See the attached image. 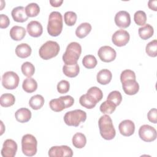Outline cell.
I'll list each match as a JSON object with an SVG mask.
<instances>
[{"label":"cell","instance_id":"60d3db41","mask_svg":"<svg viewBox=\"0 0 157 157\" xmlns=\"http://www.w3.org/2000/svg\"><path fill=\"white\" fill-rule=\"evenodd\" d=\"M70 88V84L68 81L62 80L57 84V90L59 93L64 94L69 91Z\"/></svg>","mask_w":157,"mask_h":157},{"label":"cell","instance_id":"6da1fadb","mask_svg":"<svg viewBox=\"0 0 157 157\" xmlns=\"http://www.w3.org/2000/svg\"><path fill=\"white\" fill-rule=\"evenodd\" d=\"M82 53V47L78 42H71L63 55V61L66 65L72 66L77 63Z\"/></svg>","mask_w":157,"mask_h":157},{"label":"cell","instance_id":"9c48e42d","mask_svg":"<svg viewBox=\"0 0 157 157\" xmlns=\"http://www.w3.org/2000/svg\"><path fill=\"white\" fill-rule=\"evenodd\" d=\"M48 155L50 157H71L73 155V151L67 145L53 146L49 149Z\"/></svg>","mask_w":157,"mask_h":157},{"label":"cell","instance_id":"f1b7e54d","mask_svg":"<svg viewBox=\"0 0 157 157\" xmlns=\"http://www.w3.org/2000/svg\"><path fill=\"white\" fill-rule=\"evenodd\" d=\"M15 102V96L10 93H4L1 96L0 104L2 107H8L13 105Z\"/></svg>","mask_w":157,"mask_h":157},{"label":"cell","instance_id":"3957f363","mask_svg":"<svg viewBox=\"0 0 157 157\" xmlns=\"http://www.w3.org/2000/svg\"><path fill=\"white\" fill-rule=\"evenodd\" d=\"M63 29V16L57 11L50 13L47 25V32L51 36H59Z\"/></svg>","mask_w":157,"mask_h":157},{"label":"cell","instance_id":"2e32d148","mask_svg":"<svg viewBox=\"0 0 157 157\" xmlns=\"http://www.w3.org/2000/svg\"><path fill=\"white\" fill-rule=\"evenodd\" d=\"M124 92L128 95L136 94L139 90V85L136 80H128L122 83Z\"/></svg>","mask_w":157,"mask_h":157},{"label":"cell","instance_id":"484cf974","mask_svg":"<svg viewBox=\"0 0 157 157\" xmlns=\"http://www.w3.org/2000/svg\"><path fill=\"white\" fill-rule=\"evenodd\" d=\"M73 145L77 148H83L86 144V139L85 136L81 132L75 133L72 139Z\"/></svg>","mask_w":157,"mask_h":157},{"label":"cell","instance_id":"603a6c76","mask_svg":"<svg viewBox=\"0 0 157 157\" xmlns=\"http://www.w3.org/2000/svg\"><path fill=\"white\" fill-rule=\"evenodd\" d=\"M91 28V25L89 23H82L77 28L75 34L78 38H84L90 33Z\"/></svg>","mask_w":157,"mask_h":157},{"label":"cell","instance_id":"7402d4cb","mask_svg":"<svg viewBox=\"0 0 157 157\" xmlns=\"http://www.w3.org/2000/svg\"><path fill=\"white\" fill-rule=\"evenodd\" d=\"M79 102L81 105L89 109L94 108L98 103L93 97L87 93L80 96L79 99Z\"/></svg>","mask_w":157,"mask_h":157},{"label":"cell","instance_id":"52a82bcc","mask_svg":"<svg viewBox=\"0 0 157 157\" xmlns=\"http://www.w3.org/2000/svg\"><path fill=\"white\" fill-rule=\"evenodd\" d=\"M19 81L18 75L13 71H7L2 77V85L7 90L15 89L18 86Z\"/></svg>","mask_w":157,"mask_h":157},{"label":"cell","instance_id":"8d00e7d4","mask_svg":"<svg viewBox=\"0 0 157 157\" xmlns=\"http://www.w3.org/2000/svg\"><path fill=\"white\" fill-rule=\"evenodd\" d=\"M77 18V14L72 11H67L64 15V20L66 25L71 26L75 25Z\"/></svg>","mask_w":157,"mask_h":157},{"label":"cell","instance_id":"1f68e13d","mask_svg":"<svg viewBox=\"0 0 157 157\" xmlns=\"http://www.w3.org/2000/svg\"><path fill=\"white\" fill-rule=\"evenodd\" d=\"M25 11L28 17H34L39 13L40 7L37 4L31 2L26 6Z\"/></svg>","mask_w":157,"mask_h":157},{"label":"cell","instance_id":"ba28073f","mask_svg":"<svg viewBox=\"0 0 157 157\" xmlns=\"http://www.w3.org/2000/svg\"><path fill=\"white\" fill-rule=\"evenodd\" d=\"M139 136L145 142H152L156 139V130L148 124H144L139 129Z\"/></svg>","mask_w":157,"mask_h":157},{"label":"cell","instance_id":"44dd1931","mask_svg":"<svg viewBox=\"0 0 157 157\" xmlns=\"http://www.w3.org/2000/svg\"><path fill=\"white\" fill-rule=\"evenodd\" d=\"M10 37L17 41L22 40L26 35V29L20 26H14L10 30Z\"/></svg>","mask_w":157,"mask_h":157},{"label":"cell","instance_id":"d590c367","mask_svg":"<svg viewBox=\"0 0 157 157\" xmlns=\"http://www.w3.org/2000/svg\"><path fill=\"white\" fill-rule=\"evenodd\" d=\"M86 93L93 97L97 102L100 101L103 98L102 91L101 89L96 86H92L89 88Z\"/></svg>","mask_w":157,"mask_h":157},{"label":"cell","instance_id":"5b68a950","mask_svg":"<svg viewBox=\"0 0 157 157\" xmlns=\"http://www.w3.org/2000/svg\"><path fill=\"white\" fill-rule=\"evenodd\" d=\"M63 119L67 125L77 127L82 122L86 120V113L82 110L76 109L66 112Z\"/></svg>","mask_w":157,"mask_h":157},{"label":"cell","instance_id":"277c9868","mask_svg":"<svg viewBox=\"0 0 157 157\" xmlns=\"http://www.w3.org/2000/svg\"><path fill=\"white\" fill-rule=\"evenodd\" d=\"M59 50V45L56 42L48 40L40 47L39 54L42 59L47 60L57 56Z\"/></svg>","mask_w":157,"mask_h":157},{"label":"cell","instance_id":"7c38bea8","mask_svg":"<svg viewBox=\"0 0 157 157\" xmlns=\"http://www.w3.org/2000/svg\"><path fill=\"white\" fill-rule=\"evenodd\" d=\"M17 144L12 139H7L4 141L1 150V155L3 157H13L17 151Z\"/></svg>","mask_w":157,"mask_h":157},{"label":"cell","instance_id":"f546056e","mask_svg":"<svg viewBox=\"0 0 157 157\" xmlns=\"http://www.w3.org/2000/svg\"><path fill=\"white\" fill-rule=\"evenodd\" d=\"M49 105L50 109L56 112H59L66 109L65 104L61 98L59 97V98L53 99L49 102Z\"/></svg>","mask_w":157,"mask_h":157},{"label":"cell","instance_id":"7a4b0ae2","mask_svg":"<svg viewBox=\"0 0 157 157\" xmlns=\"http://www.w3.org/2000/svg\"><path fill=\"white\" fill-rule=\"evenodd\" d=\"M98 125L101 136L103 139L109 140L115 137L116 131L109 115H104L101 116L99 119Z\"/></svg>","mask_w":157,"mask_h":157},{"label":"cell","instance_id":"bcb514c9","mask_svg":"<svg viewBox=\"0 0 157 157\" xmlns=\"http://www.w3.org/2000/svg\"><path fill=\"white\" fill-rule=\"evenodd\" d=\"M156 4H157V1L155 0V1H149L148 2V7L154 10V11H156Z\"/></svg>","mask_w":157,"mask_h":157},{"label":"cell","instance_id":"ee69618b","mask_svg":"<svg viewBox=\"0 0 157 157\" xmlns=\"http://www.w3.org/2000/svg\"><path fill=\"white\" fill-rule=\"evenodd\" d=\"M64 104H65V107L66 109V108H69L70 107H71L74 103V98L69 95H66V96H61Z\"/></svg>","mask_w":157,"mask_h":157},{"label":"cell","instance_id":"7bdbcfd3","mask_svg":"<svg viewBox=\"0 0 157 157\" xmlns=\"http://www.w3.org/2000/svg\"><path fill=\"white\" fill-rule=\"evenodd\" d=\"M10 24V20L9 17L4 14L0 15V28L1 29L6 28Z\"/></svg>","mask_w":157,"mask_h":157},{"label":"cell","instance_id":"d6986e66","mask_svg":"<svg viewBox=\"0 0 157 157\" xmlns=\"http://www.w3.org/2000/svg\"><path fill=\"white\" fill-rule=\"evenodd\" d=\"M112 78V72L107 69H104L99 71L96 75L97 82L101 85H107L110 83Z\"/></svg>","mask_w":157,"mask_h":157},{"label":"cell","instance_id":"e575fe53","mask_svg":"<svg viewBox=\"0 0 157 157\" xmlns=\"http://www.w3.org/2000/svg\"><path fill=\"white\" fill-rule=\"evenodd\" d=\"M145 52L151 57L157 56V40L156 39L148 42L145 47Z\"/></svg>","mask_w":157,"mask_h":157},{"label":"cell","instance_id":"e0dca14e","mask_svg":"<svg viewBox=\"0 0 157 157\" xmlns=\"http://www.w3.org/2000/svg\"><path fill=\"white\" fill-rule=\"evenodd\" d=\"M11 15L13 20L17 22L23 23L28 19L25 8L23 6H18L13 8L11 12Z\"/></svg>","mask_w":157,"mask_h":157},{"label":"cell","instance_id":"f35d334b","mask_svg":"<svg viewBox=\"0 0 157 157\" xmlns=\"http://www.w3.org/2000/svg\"><path fill=\"white\" fill-rule=\"evenodd\" d=\"M134 20L137 25L144 26L147 21L146 13L142 10H138L134 15Z\"/></svg>","mask_w":157,"mask_h":157},{"label":"cell","instance_id":"d6a6232c","mask_svg":"<svg viewBox=\"0 0 157 157\" xmlns=\"http://www.w3.org/2000/svg\"><path fill=\"white\" fill-rule=\"evenodd\" d=\"M98 61L96 57L92 55H85L82 59L83 66L87 69H93L97 65Z\"/></svg>","mask_w":157,"mask_h":157},{"label":"cell","instance_id":"9a60e30c","mask_svg":"<svg viewBox=\"0 0 157 157\" xmlns=\"http://www.w3.org/2000/svg\"><path fill=\"white\" fill-rule=\"evenodd\" d=\"M26 30L29 36L34 37H38L43 33V27L40 22L33 20L27 25Z\"/></svg>","mask_w":157,"mask_h":157},{"label":"cell","instance_id":"4316f807","mask_svg":"<svg viewBox=\"0 0 157 157\" xmlns=\"http://www.w3.org/2000/svg\"><path fill=\"white\" fill-rule=\"evenodd\" d=\"M44 104V98L40 94L33 96L29 101V105L34 110H39L43 106Z\"/></svg>","mask_w":157,"mask_h":157},{"label":"cell","instance_id":"836d02e7","mask_svg":"<svg viewBox=\"0 0 157 157\" xmlns=\"http://www.w3.org/2000/svg\"><path fill=\"white\" fill-rule=\"evenodd\" d=\"M21 69L23 75L28 77H31L33 76L35 72L34 66L31 63L28 61L25 62L22 64Z\"/></svg>","mask_w":157,"mask_h":157},{"label":"cell","instance_id":"b9f144b4","mask_svg":"<svg viewBox=\"0 0 157 157\" xmlns=\"http://www.w3.org/2000/svg\"><path fill=\"white\" fill-rule=\"evenodd\" d=\"M147 118L148 120L153 123H157V110L156 109L153 108L149 110L147 113Z\"/></svg>","mask_w":157,"mask_h":157},{"label":"cell","instance_id":"8992f818","mask_svg":"<svg viewBox=\"0 0 157 157\" xmlns=\"http://www.w3.org/2000/svg\"><path fill=\"white\" fill-rule=\"evenodd\" d=\"M37 141L36 137L30 134L24 135L21 139V150L27 156H33L37 153Z\"/></svg>","mask_w":157,"mask_h":157},{"label":"cell","instance_id":"74e56055","mask_svg":"<svg viewBox=\"0 0 157 157\" xmlns=\"http://www.w3.org/2000/svg\"><path fill=\"white\" fill-rule=\"evenodd\" d=\"M107 100L112 102L117 106L119 105L122 101L121 94L118 91H113L109 94L107 98Z\"/></svg>","mask_w":157,"mask_h":157},{"label":"cell","instance_id":"30bf717a","mask_svg":"<svg viewBox=\"0 0 157 157\" xmlns=\"http://www.w3.org/2000/svg\"><path fill=\"white\" fill-rule=\"evenodd\" d=\"M129 33L123 29L115 31L112 36V41L114 45L118 47L126 45L129 40Z\"/></svg>","mask_w":157,"mask_h":157},{"label":"cell","instance_id":"4fadbf2b","mask_svg":"<svg viewBox=\"0 0 157 157\" xmlns=\"http://www.w3.org/2000/svg\"><path fill=\"white\" fill-rule=\"evenodd\" d=\"M114 19L116 25L121 28H126L131 24L130 15L125 10H120L117 12Z\"/></svg>","mask_w":157,"mask_h":157},{"label":"cell","instance_id":"ac0fdd59","mask_svg":"<svg viewBox=\"0 0 157 157\" xmlns=\"http://www.w3.org/2000/svg\"><path fill=\"white\" fill-rule=\"evenodd\" d=\"M31 47L26 43H21L18 45L15 48V54L20 58H28L31 55Z\"/></svg>","mask_w":157,"mask_h":157},{"label":"cell","instance_id":"d4e9b609","mask_svg":"<svg viewBox=\"0 0 157 157\" xmlns=\"http://www.w3.org/2000/svg\"><path fill=\"white\" fill-rule=\"evenodd\" d=\"M139 35L143 40H147L153 35L154 29L150 24H145L144 26L139 28Z\"/></svg>","mask_w":157,"mask_h":157},{"label":"cell","instance_id":"4dcf8cb0","mask_svg":"<svg viewBox=\"0 0 157 157\" xmlns=\"http://www.w3.org/2000/svg\"><path fill=\"white\" fill-rule=\"evenodd\" d=\"M116 107L117 105L112 102L106 100L101 104L99 109L100 111L103 113L111 114L115 110Z\"/></svg>","mask_w":157,"mask_h":157},{"label":"cell","instance_id":"5bb4252c","mask_svg":"<svg viewBox=\"0 0 157 157\" xmlns=\"http://www.w3.org/2000/svg\"><path fill=\"white\" fill-rule=\"evenodd\" d=\"M118 129L121 135L128 137L134 134L135 125L132 121L130 120H125L119 124Z\"/></svg>","mask_w":157,"mask_h":157},{"label":"cell","instance_id":"8fae6325","mask_svg":"<svg viewBox=\"0 0 157 157\" xmlns=\"http://www.w3.org/2000/svg\"><path fill=\"white\" fill-rule=\"evenodd\" d=\"M98 55L101 61L109 63L113 61L117 56L116 51L111 47L105 45L99 48Z\"/></svg>","mask_w":157,"mask_h":157},{"label":"cell","instance_id":"ab89813d","mask_svg":"<svg viewBox=\"0 0 157 157\" xmlns=\"http://www.w3.org/2000/svg\"><path fill=\"white\" fill-rule=\"evenodd\" d=\"M128 80H136V74L134 71L130 69H126L122 71L120 75V80L121 83Z\"/></svg>","mask_w":157,"mask_h":157},{"label":"cell","instance_id":"ffe728a7","mask_svg":"<svg viewBox=\"0 0 157 157\" xmlns=\"http://www.w3.org/2000/svg\"><path fill=\"white\" fill-rule=\"evenodd\" d=\"M16 120L20 123H26L31 118V112L27 108H20L15 113Z\"/></svg>","mask_w":157,"mask_h":157},{"label":"cell","instance_id":"f6af8a7d","mask_svg":"<svg viewBox=\"0 0 157 157\" xmlns=\"http://www.w3.org/2000/svg\"><path fill=\"white\" fill-rule=\"evenodd\" d=\"M63 2V0H50V4H51V6L55 7H59Z\"/></svg>","mask_w":157,"mask_h":157},{"label":"cell","instance_id":"cb8c5ba5","mask_svg":"<svg viewBox=\"0 0 157 157\" xmlns=\"http://www.w3.org/2000/svg\"><path fill=\"white\" fill-rule=\"evenodd\" d=\"M22 88L26 93H31L37 88V83L33 78L28 77L25 78L22 83Z\"/></svg>","mask_w":157,"mask_h":157},{"label":"cell","instance_id":"83f0119b","mask_svg":"<svg viewBox=\"0 0 157 157\" xmlns=\"http://www.w3.org/2000/svg\"><path fill=\"white\" fill-rule=\"evenodd\" d=\"M80 71L78 64L77 63L74 65L69 66V65H64L63 67V72L65 75L68 77H76Z\"/></svg>","mask_w":157,"mask_h":157}]
</instances>
